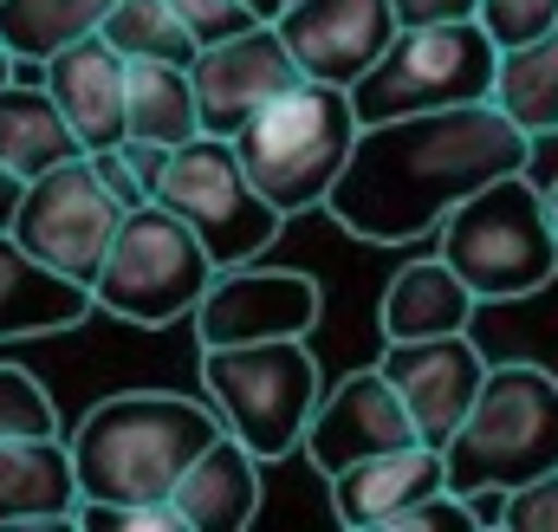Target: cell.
I'll return each instance as SVG.
<instances>
[{"label": "cell", "mask_w": 558, "mask_h": 532, "mask_svg": "<svg viewBox=\"0 0 558 532\" xmlns=\"http://www.w3.org/2000/svg\"><path fill=\"white\" fill-rule=\"evenodd\" d=\"M124 59H169V65H195V33L175 20L169 0H118L98 26Z\"/></svg>", "instance_id": "cell-26"}, {"label": "cell", "mask_w": 558, "mask_h": 532, "mask_svg": "<svg viewBox=\"0 0 558 532\" xmlns=\"http://www.w3.org/2000/svg\"><path fill=\"white\" fill-rule=\"evenodd\" d=\"M526 156H533V131H520L494 98L357 124V143L325 208L344 234L403 247L416 234H435L448 208H461L474 189L526 169Z\"/></svg>", "instance_id": "cell-1"}, {"label": "cell", "mask_w": 558, "mask_h": 532, "mask_svg": "<svg viewBox=\"0 0 558 532\" xmlns=\"http://www.w3.org/2000/svg\"><path fill=\"white\" fill-rule=\"evenodd\" d=\"M13 65H20V59H13V52H7V46H0V85H7V78H13Z\"/></svg>", "instance_id": "cell-35"}, {"label": "cell", "mask_w": 558, "mask_h": 532, "mask_svg": "<svg viewBox=\"0 0 558 532\" xmlns=\"http://www.w3.org/2000/svg\"><path fill=\"white\" fill-rule=\"evenodd\" d=\"M546 208H553V228H558V176L546 182Z\"/></svg>", "instance_id": "cell-36"}, {"label": "cell", "mask_w": 558, "mask_h": 532, "mask_svg": "<svg viewBox=\"0 0 558 532\" xmlns=\"http://www.w3.org/2000/svg\"><path fill=\"white\" fill-rule=\"evenodd\" d=\"M474 20L494 33V46H500V52H520V46H533L539 33H553L558 0H481V13H474Z\"/></svg>", "instance_id": "cell-28"}, {"label": "cell", "mask_w": 558, "mask_h": 532, "mask_svg": "<svg viewBox=\"0 0 558 532\" xmlns=\"http://www.w3.org/2000/svg\"><path fill=\"white\" fill-rule=\"evenodd\" d=\"M124 131L137 136V143H162V149L202 136V105H195V78H189V65H169V59H131Z\"/></svg>", "instance_id": "cell-23"}, {"label": "cell", "mask_w": 558, "mask_h": 532, "mask_svg": "<svg viewBox=\"0 0 558 532\" xmlns=\"http://www.w3.org/2000/svg\"><path fill=\"white\" fill-rule=\"evenodd\" d=\"M20 195H26V182H20V176H13V169L0 162V228L13 221V208H20Z\"/></svg>", "instance_id": "cell-33"}, {"label": "cell", "mask_w": 558, "mask_h": 532, "mask_svg": "<svg viewBox=\"0 0 558 532\" xmlns=\"http://www.w3.org/2000/svg\"><path fill=\"white\" fill-rule=\"evenodd\" d=\"M118 0H0V46L20 65H46L59 46L105 26Z\"/></svg>", "instance_id": "cell-24"}, {"label": "cell", "mask_w": 558, "mask_h": 532, "mask_svg": "<svg viewBox=\"0 0 558 532\" xmlns=\"http://www.w3.org/2000/svg\"><path fill=\"white\" fill-rule=\"evenodd\" d=\"M52 98H59V111H65V124L78 131L85 149H118L124 143V85H131V59L105 39V33H85V39H72V46H59L52 59H46V78H39Z\"/></svg>", "instance_id": "cell-17"}, {"label": "cell", "mask_w": 558, "mask_h": 532, "mask_svg": "<svg viewBox=\"0 0 558 532\" xmlns=\"http://www.w3.org/2000/svg\"><path fill=\"white\" fill-rule=\"evenodd\" d=\"M92 156V169H98V182L124 202V208H137V202H149V189H143V176L131 169V156H124V143L118 149H85Z\"/></svg>", "instance_id": "cell-31"}, {"label": "cell", "mask_w": 558, "mask_h": 532, "mask_svg": "<svg viewBox=\"0 0 558 532\" xmlns=\"http://www.w3.org/2000/svg\"><path fill=\"white\" fill-rule=\"evenodd\" d=\"M481 0H397L403 26H435V20H474Z\"/></svg>", "instance_id": "cell-32"}, {"label": "cell", "mask_w": 558, "mask_h": 532, "mask_svg": "<svg viewBox=\"0 0 558 532\" xmlns=\"http://www.w3.org/2000/svg\"><path fill=\"white\" fill-rule=\"evenodd\" d=\"M357 143V105L344 85H325V78H299L286 85L279 98H267L241 131V169L254 176V189L274 202L279 215H305V208H325L344 156Z\"/></svg>", "instance_id": "cell-3"}, {"label": "cell", "mask_w": 558, "mask_h": 532, "mask_svg": "<svg viewBox=\"0 0 558 532\" xmlns=\"http://www.w3.org/2000/svg\"><path fill=\"white\" fill-rule=\"evenodd\" d=\"M92 312H98L92 286L33 261L20 247V234L0 228V338H52V331L85 325Z\"/></svg>", "instance_id": "cell-20"}, {"label": "cell", "mask_w": 558, "mask_h": 532, "mask_svg": "<svg viewBox=\"0 0 558 532\" xmlns=\"http://www.w3.org/2000/svg\"><path fill=\"white\" fill-rule=\"evenodd\" d=\"M156 202L195 228V241L208 247L215 266L260 261L279 241V228H286V215L254 189V176L241 169L234 136H208V131L169 149V162L156 176Z\"/></svg>", "instance_id": "cell-9"}, {"label": "cell", "mask_w": 558, "mask_h": 532, "mask_svg": "<svg viewBox=\"0 0 558 532\" xmlns=\"http://www.w3.org/2000/svg\"><path fill=\"white\" fill-rule=\"evenodd\" d=\"M189 78H195L202 131L208 136H234L260 105H267V98H279L286 85H299L305 72H299V59H292V46L279 39L274 20H260V26L234 33V39L202 46L195 65H189Z\"/></svg>", "instance_id": "cell-13"}, {"label": "cell", "mask_w": 558, "mask_h": 532, "mask_svg": "<svg viewBox=\"0 0 558 532\" xmlns=\"http://www.w3.org/2000/svg\"><path fill=\"white\" fill-rule=\"evenodd\" d=\"M202 390L221 409V422L260 455L279 461L305 442V422L325 397L318 358L305 338H260V344H208L202 351Z\"/></svg>", "instance_id": "cell-7"}, {"label": "cell", "mask_w": 558, "mask_h": 532, "mask_svg": "<svg viewBox=\"0 0 558 532\" xmlns=\"http://www.w3.org/2000/svg\"><path fill=\"white\" fill-rule=\"evenodd\" d=\"M403 442H422L416 422H410L403 397L390 390V377L371 364V371L338 377V384L318 397L299 448H305V461L331 481L338 468H351V461H364V455H384V448H403Z\"/></svg>", "instance_id": "cell-15"}, {"label": "cell", "mask_w": 558, "mask_h": 532, "mask_svg": "<svg viewBox=\"0 0 558 532\" xmlns=\"http://www.w3.org/2000/svg\"><path fill=\"white\" fill-rule=\"evenodd\" d=\"M241 7H247L254 20H279V13H286V0H241Z\"/></svg>", "instance_id": "cell-34"}, {"label": "cell", "mask_w": 558, "mask_h": 532, "mask_svg": "<svg viewBox=\"0 0 558 532\" xmlns=\"http://www.w3.org/2000/svg\"><path fill=\"white\" fill-rule=\"evenodd\" d=\"M474 305L481 299L468 292V279L435 254V261H410L384 286L377 318H384V338H441V331H468Z\"/></svg>", "instance_id": "cell-21"}, {"label": "cell", "mask_w": 558, "mask_h": 532, "mask_svg": "<svg viewBox=\"0 0 558 532\" xmlns=\"http://www.w3.org/2000/svg\"><path fill=\"white\" fill-rule=\"evenodd\" d=\"M494 105H500L520 131H533V136L558 131V20H553V33H539L533 46L500 52Z\"/></svg>", "instance_id": "cell-25"}, {"label": "cell", "mask_w": 558, "mask_h": 532, "mask_svg": "<svg viewBox=\"0 0 558 532\" xmlns=\"http://www.w3.org/2000/svg\"><path fill=\"white\" fill-rule=\"evenodd\" d=\"M0 527H78V468L65 435H0Z\"/></svg>", "instance_id": "cell-18"}, {"label": "cell", "mask_w": 558, "mask_h": 532, "mask_svg": "<svg viewBox=\"0 0 558 532\" xmlns=\"http://www.w3.org/2000/svg\"><path fill=\"white\" fill-rule=\"evenodd\" d=\"M72 156H85V143L65 124L59 98H52L46 85L7 78V85H0V162H7L20 182H33V176L59 169V162H72Z\"/></svg>", "instance_id": "cell-22"}, {"label": "cell", "mask_w": 558, "mask_h": 532, "mask_svg": "<svg viewBox=\"0 0 558 532\" xmlns=\"http://www.w3.org/2000/svg\"><path fill=\"white\" fill-rule=\"evenodd\" d=\"M118 221H124V202L98 182L92 156H72V162H59V169L26 182V195H20L7 228L20 234V247L33 261H46L52 273L78 279V286H92L105 273L111 241H118Z\"/></svg>", "instance_id": "cell-10"}, {"label": "cell", "mask_w": 558, "mask_h": 532, "mask_svg": "<svg viewBox=\"0 0 558 532\" xmlns=\"http://www.w3.org/2000/svg\"><path fill=\"white\" fill-rule=\"evenodd\" d=\"M221 409L169 390H118L72 428L78 500H169L189 461L221 435Z\"/></svg>", "instance_id": "cell-2"}, {"label": "cell", "mask_w": 558, "mask_h": 532, "mask_svg": "<svg viewBox=\"0 0 558 532\" xmlns=\"http://www.w3.org/2000/svg\"><path fill=\"white\" fill-rule=\"evenodd\" d=\"M448 487V461H441V448H428V442H403V448H384V455H364V461H351V468H338L331 474V513H338V527H397L416 500L428 494H441Z\"/></svg>", "instance_id": "cell-16"}, {"label": "cell", "mask_w": 558, "mask_h": 532, "mask_svg": "<svg viewBox=\"0 0 558 532\" xmlns=\"http://www.w3.org/2000/svg\"><path fill=\"white\" fill-rule=\"evenodd\" d=\"M175 7V20L195 33V46H215V39H234V33H247V26H260L241 0H169Z\"/></svg>", "instance_id": "cell-29"}, {"label": "cell", "mask_w": 558, "mask_h": 532, "mask_svg": "<svg viewBox=\"0 0 558 532\" xmlns=\"http://www.w3.org/2000/svg\"><path fill=\"white\" fill-rule=\"evenodd\" d=\"M377 371L390 377V390L403 397L410 422L428 448H448V435L468 422V409L487 384V358L468 331H441V338H384Z\"/></svg>", "instance_id": "cell-12"}, {"label": "cell", "mask_w": 558, "mask_h": 532, "mask_svg": "<svg viewBox=\"0 0 558 532\" xmlns=\"http://www.w3.org/2000/svg\"><path fill=\"white\" fill-rule=\"evenodd\" d=\"M507 532H558V468L539 474V481H520L507 494Z\"/></svg>", "instance_id": "cell-30"}, {"label": "cell", "mask_w": 558, "mask_h": 532, "mask_svg": "<svg viewBox=\"0 0 558 532\" xmlns=\"http://www.w3.org/2000/svg\"><path fill=\"white\" fill-rule=\"evenodd\" d=\"M169 507H175L182 532H241L260 513V455L234 428H221L189 461V474L175 481Z\"/></svg>", "instance_id": "cell-19"}, {"label": "cell", "mask_w": 558, "mask_h": 532, "mask_svg": "<svg viewBox=\"0 0 558 532\" xmlns=\"http://www.w3.org/2000/svg\"><path fill=\"white\" fill-rule=\"evenodd\" d=\"M325 312V292L312 273L299 266H221L202 292L195 318V344H260V338H312Z\"/></svg>", "instance_id": "cell-11"}, {"label": "cell", "mask_w": 558, "mask_h": 532, "mask_svg": "<svg viewBox=\"0 0 558 532\" xmlns=\"http://www.w3.org/2000/svg\"><path fill=\"white\" fill-rule=\"evenodd\" d=\"M435 241H441V261L468 279V292L481 305L526 299V292L553 286L558 273L553 208H546V189L526 169H513V176L474 189L461 208H448Z\"/></svg>", "instance_id": "cell-4"}, {"label": "cell", "mask_w": 558, "mask_h": 532, "mask_svg": "<svg viewBox=\"0 0 558 532\" xmlns=\"http://www.w3.org/2000/svg\"><path fill=\"white\" fill-rule=\"evenodd\" d=\"M215 273L221 266L208 261V247L195 241V228L182 215H169L162 202H137L118 221V241L105 254V273L92 279V299H98V312L156 331V325L189 318Z\"/></svg>", "instance_id": "cell-8"}, {"label": "cell", "mask_w": 558, "mask_h": 532, "mask_svg": "<svg viewBox=\"0 0 558 532\" xmlns=\"http://www.w3.org/2000/svg\"><path fill=\"white\" fill-rule=\"evenodd\" d=\"M279 39L292 46L299 72L305 78H325V85H357L384 46L397 39V0H286V13L274 20Z\"/></svg>", "instance_id": "cell-14"}, {"label": "cell", "mask_w": 558, "mask_h": 532, "mask_svg": "<svg viewBox=\"0 0 558 532\" xmlns=\"http://www.w3.org/2000/svg\"><path fill=\"white\" fill-rule=\"evenodd\" d=\"M0 435H59V409L46 384L20 364H0Z\"/></svg>", "instance_id": "cell-27"}, {"label": "cell", "mask_w": 558, "mask_h": 532, "mask_svg": "<svg viewBox=\"0 0 558 532\" xmlns=\"http://www.w3.org/2000/svg\"><path fill=\"white\" fill-rule=\"evenodd\" d=\"M448 487H500L513 494L520 481H539L558 468V377L539 364H487V384L468 409V422L441 448Z\"/></svg>", "instance_id": "cell-5"}, {"label": "cell", "mask_w": 558, "mask_h": 532, "mask_svg": "<svg viewBox=\"0 0 558 532\" xmlns=\"http://www.w3.org/2000/svg\"><path fill=\"white\" fill-rule=\"evenodd\" d=\"M500 85V46L481 20H435V26H397L384 59L351 85L357 124L441 111V105H481Z\"/></svg>", "instance_id": "cell-6"}]
</instances>
